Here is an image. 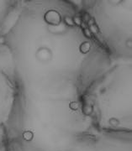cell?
<instances>
[{
  "instance_id": "1",
  "label": "cell",
  "mask_w": 132,
  "mask_h": 151,
  "mask_svg": "<svg viewBox=\"0 0 132 151\" xmlns=\"http://www.w3.org/2000/svg\"><path fill=\"white\" fill-rule=\"evenodd\" d=\"M1 42L11 55L18 88L24 91L72 86L85 92L113 63L75 1L21 0Z\"/></svg>"
},
{
  "instance_id": "2",
  "label": "cell",
  "mask_w": 132,
  "mask_h": 151,
  "mask_svg": "<svg viewBox=\"0 0 132 151\" xmlns=\"http://www.w3.org/2000/svg\"><path fill=\"white\" fill-rule=\"evenodd\" d=\"M76 87L18 88L7 130L6 151H89L99 131Z\"/></svg>"
},
{
  "instance_id": "3",
  "label": "cell",
  "mask_w": 132,
  "mask_h": 151,
  "mask_svg": "<svg viewBox=\"0 0 132 151\" xmlns=\"http://www.w3.org/2000/svg\"><path fill=\"white\" fill-rule=\"evenodd\" d=\"M83 98L85 111L97 131L131 134V60L113 61Z\"/></svg>"
},
{
  "instance_id": "4",
  "label": "cell",
  "mask_w": 132,
  "mask_h": 151,
  "mask_svg": "<svg viewBox=\"0 0 132 151\" xmlns=\"http://www.w3.org/2000/svg\"><path fill=\"white\" fill-rule=\"evenodd\" d=\"M88 30L113 61L131 60V0L77 1Z\"/></svg>"
},
{
  "instance_id": "5",
  "label": "cell",
  "mask_w": 132,
  "mask_h": 151,
  "mask_svg": "<svg viewBox=\"0 0 132 151\" xmlns=\"http://www.w3.org/2000/svg\"><path fill=\"white\" fill-rule=\"evenodd\" d=\"M18 85L11 55L0 42V151H6L7 130L16 102Z\"/></svg>"
},
{
  "instance_id": "6",
  "label": "cell",
  "mask_w": 132,
  "mask_h": 151,
  "mask_svg": "<svg viewBox=\"0 0 132 151\" xmlns=\"http://www.w3.org/2000/svg\"><path fill=\"white\" fill-rule=\"evenodd\" d=\"M89 151H132L131 134L99 132Z\"/></svg>"
},
{
  "instance_id": "7",
  "label": "cell",
  "mask_w": 132,
  "mask_h": 151,
  "mask_svg": "<svg viewBox=\"0 0 132 151\" xmlns=\"http://www.w3.org/2000/svg\"><path fill=\"white\" fill-rule=\"evenodd\" d=\"M20 3L21 0L0 1V42L14 20L20 7Z\"/></svg>"
}]
</instances>
